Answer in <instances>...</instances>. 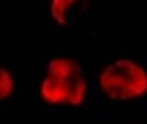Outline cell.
<instances>
[{
	"label": "cell",
	"instance_id": "obj_2",
	"mask_svg": "<svg viewBox=\"0 0 147 124\" xmlns=\"http://www.w3.org/2000/svg\"><path fill=\"white\" fill-rule=\"evenodd\" d=\"M99 88L111 101H132L147 95V69L132 59H116L99 74Z\"/></svg>",
	"mask_w": 147,
	"mask_h": 124
},
{
	"label": "cell",
	"instance_id": "obj_3",
	"mask_svg": "<svg viewBox=\"0 0 147 124\" xmlns=\"http://www.w3.org/2000/svg\"><path fill=\"white\" fill-rule=\"evenodd\" d=\"M90 0H51V17L57 25H74L86 15Z\"/></svg>",
	"mask_w": 147,
	"mask_h": 124
},
{
	"label": "cell",
	"instance_id": "obj_4",
	"mask_svg": "<svg viewBox=\"0 0 147 124\" xmlns=\"http://www.w3.org/2000/svg\"><path fill=\"white\" fill-rule=\"evenodd\" d=\"M15 93V78L6 67H0V101L11 99Z\"/></svg>",
	"mask_w": 147,
	"mask_h": 124
},
{
	"label": "cell",
	"instance_id": "obj_1",
	"mask_svg": "<svg viewBox=\"0 0 147 124\" xmlns=\"http://www.w3.org/2000/svg\"><path fill=\"white\" fill-rule=\"evenodd\" d=\"M88 82L82 67L71 57H53L46 63L40 97L49 105H82Z\"/></svg>",
	"mask_w": 147,
	"mask_h": 124
}]
</instances>
